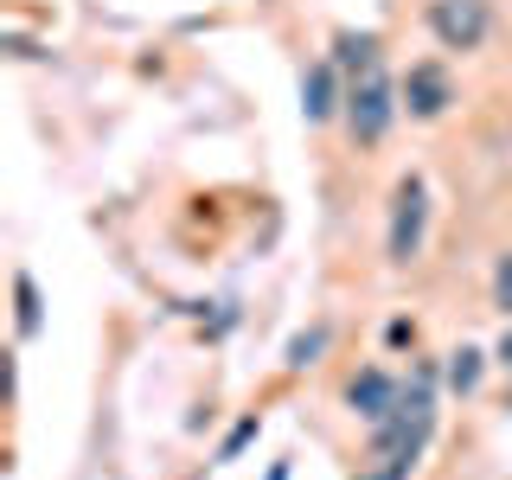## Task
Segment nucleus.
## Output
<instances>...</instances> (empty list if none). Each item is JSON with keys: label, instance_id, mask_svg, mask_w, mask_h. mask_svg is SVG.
Returning <instances> with one entry per match:
<instances>
[{"label": "nucleus", "instance_id": "obj_3", "mask_svg": "<svg viewBox=\"0 0 512 480\" xmlns=\"http://www.w3.org/2000/svg\"><path fill=\"white\" fill-rule=\"evenodd\" d=\"M423 218H429V192L423 180H404L391 199V263H410L423 250Z\"/></svg>", "mask_w": 512, "mask_h": 480}, {"label": "nucleus", "instance_id": "obj_8", "mask_svg": "<svg viewBox=\"0 0 512 480\" xmlns=\"http://www.w3.org/2000/svg\"><path fill=\"white\" fill-rule=\"evenodd\" d=\"M448 384H455V391H474V384H480V352L461 346V352H455V365H448Z\"/></svg>", "mask_w": 512, "mask_h": 480}, {"label": "nucleus", "instance_id": "obj_9", "mask_svg": "<svg viewBox=\"0 0 512 480\" xmlns=\"http://www.w3.org/2000/svg\"><path fill=\"white\" fill-rule=\"evenodd\" d=\"M20 333H39V295H32L26 276H20Z\"/></svg>", "mask_w": 512, "mask_h": 480}, {"label": "nucleus", "instance_id": "obj_4", "mask_svg": "<svg viewBox=\"0 0 512 480\" xmlns=\"http://www.w3.org/2000/svg\"><path fill=\"white\" fill-rule=\"evenodd\" d=\"M397 397H404V391H397L384 372H359V378H352V410H359L365 423H384V416L397 410Z\"/></svg>", "mask_w": 512, "mask_h": 480}, {"label": "nucleus", "instance_id": "obj_7", "mask_svg": "<svg viewBox=\"0 0 512 480\" xmlns=\"http://www.w3.org/2000/svg\"><path fill=\"white\" fill-rule=\"evenodd\" d=\"M320 352H327V333H295V340H288V365H314L320 359Z\"/></svg>", "mask_w": 512, "mask_h": 480}, {"label": "nucleus", "instance_id": "obj_5", "mask_svg": "<svg viewBox=\"0 0 512 480\" xmlns=\"http://www.w3.org/2000/svg\"><path fill=\"white\" fill-rule=\"evenodd\" d=\"M404 96H410L416 116H442V109H448V77L436 71V64H416L410 84H404Z\"/></svg>", "mask_w": 512, "mask_h": 480}, {"label": "nucleus", "instance_id": "obj_1", "mask_svg": "<svg viewBox=\"0 0 512 480\" xmlns=\"http://www.w3.org/2000/svg\"><path fill=\"white\" fill-rule=\"evenodd\" d=\"M391 77H384L378 71V64H372V71H359V84H352V103H346V122H352V135H359V141H378L384 135V128H391Z\"/></svg>", "mask_w": 512, "mask_h": 480}, {"label": "nucleus", "instance_id": "obj_2", "mask_svg": "<svg viewBox=\"0 0 512 480\" xmlns=\"http://www.w3.org/2000/svg\"><path fill=\"white\" fill-rule=\"evenodd\" d=\"M429 26H436V39L448 52H474V45L487 39V0H436V7H429Z\"/></svg>", "mask_w": 512, "mask_h": 480}, {"label": "nucleus", "instance_id": "obj_10", "mask_svg": "<svg viewBox=\"0 0 512 480\" xmlns=\"http://www.w3.org/2000/svg\"><path fill=\"white\" fill-rule=\"evenodd\" d=\"M493 288H500V308L512 314V256H506V263H500V276H493Z\"/></svg>", "mask_w": 512, "mask_h": 480}, {"label": "nucleus", "instance_id": "obj_6", "mask_svg": "<svg viewBox=\"0 0 512 480\" xmlns=\"http://www.w3.org/2000/svg\"><path fill=\"white\" fill-rule=\"evenodd\" d=\"M301 109H308V122L333 116V71H327V64H314V71H308V84H301Z\"/></svg>", "mask_w": 512, "mask_h": 480}]
</instances>
